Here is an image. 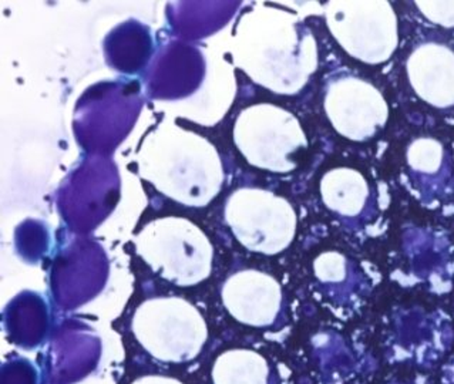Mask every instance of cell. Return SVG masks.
<instances>
[{"mask_svg":"<svg viewBox=\"0 0 454 384\" xmlns=\"http://www.w3.org/2000/svg\"><path fill=\"white\" fill-rule=\"evenodd\" d=\"M232 59L256 84L294 94L317 68V46L295 16L262 4L247 12L235 26Z\"/></svg>","mask_w":454,"mask_h":384,"instance_id":"obj_1","label":"cell"},{"mask_svg":"<svg viewBox=\"0 0 454 384\" xmlns=\"http://www.w3.org/2000/svg\"><path fill=\"white\" fill-rule=\"evenodd\" d=\"M136 164L143 180L185 207H206L223 188V167L215 145L176 122H160L145 137Z\"/></svg>","mask_w":454,"mask_h":384,"instance_id":"obj_2","label":"cell"},{"mask_svg":"<svg viewBox=\"0 0 454 384\" xmlns=\"http://www.w3.org/2000/svg\"><path fill=\"white\" fill-rule=\"evenodd\" d=\"M134 248L162 279L177 286L201 284L213 270L214 248L199 225L180 216L153 219L133 239Z\"/></svg>","mask_w":454,"mask_h":384,"instance_id":"obj_3","label":"cell"},{"mask_svg":"<svg viewBox=\"0 0 454 384\" xmlns=\"http://www.w3.org/2000/svg\"><path fill=\"white\" fill-rule=\"evenodd\" d=\"M131 331L148 355L164 363L192 362L208 339L201 312L178 296L143 302L131 319Z\"/></svg>","mask_w":454,"mask_h":384,"instance_id":"obj_4","label":"cell"},{"mask_svg":"<svg viewBox=\"0 0 454 384\" xmlns=\"http://www.w3.org/2000/svg\"><path fill=\"white\" fill-rule=\"evenodd\" d=\"M232 136L251 166L272 173L293 171L294 157L307 147V137L295 115L265 103L244 108L235 120Z\"/></svg>","mask_w":454,"mask_h":384,"instance_id":"obj_5","label":"cell"},{"mask_svg":"<svg viewBox=\"0 0 454 384\" xmlns=\"http://www.w3.org/2000/svg\"><path fill=\"white\" fill-rule=\"evenodd\" d=\"M223 214L237 241L248 251L277 255L295 238L293 205L270 191L239 188L228 198Z\"/></svg>","mask_w":454,"mask_h":384,"instance_id":"obj_6","label":"cell"},{"mask_svg":"<svg viewBox=\"0 0 454 384\" xmlns=\"http://www.w3.org/2000/svg\"><path fill=\"white\" fill-rule=\"evenodd\" d=\"M453 343V325L444 313L403 308L390 317L383 355L390 364L430 369L450 352Z\"/></svg>","mask_w":454,"mask_h":384,"instance_id":"obj_7","label":"cell"},{"mask_svg":"<svg viewBox=\"0 0 454 384\" xmlns=\"http://www.w3.org/2000/svg\"><path fill=\"white\" fill-rule=\"evenodd\" d=\"M225 310L239 324L267 327L275 324L282 308L281 285L261 270L232 273L221 289Z\"/></svg>","mask_w":454,"mask_h":384,"instance_id":"obj_8","label":"cell"},{"mask_svg":"<svg viewBox=\"0 0 454 384\" xmlns=\"http://www.w3.org/2000/svg\"><path fill=\"white\" fill-rule=\"evenodd\" d=\"M325 108L339 133L354 140L371 137L387 117L380 94L369 84L355 80L332 84Z\"/></svg>","mask_w":454,"mask_h":384,"instance_id":"obj_9","label":"cell"},{"mask_svg":"<svg viewBox=\"0 0 454 384\" xmlns=\"http://www.w3.org/2000/svg\"><path fill=\"white\" fill-rule=\"evenodd\" d=\"M411 84L430 105H454V53L444 47L419 49L409 60Z\"/></svg>","mask_w":454,"mask_h":384,"instance_id":"obj_10","label":"cell"},{"mask_svg":"<svg viewBox=\"0 0 454 384\" xmlns=\"http://www.w3.org/2000/svg\"><path fill=\"white\" fill-rule=\"evenodd\" d=\"M409 272L416 284H427L437 291L450 282L454 273V248L447 238L416 232L406 244Z\"/></svg>","mask_w":454,"mask_h":384,"instance_id":"obj_11","label":"cell"},{"mask_svg":"<svg viewBox=\"0 0 454 384\" xmlns=\"http://www.w3.org/2000/svg\"><path fill=\"white\" fill-rule=\"evenodd\" d=\"M214 384H270L267 359L248 349L221 353L211 370Z\"/></svg>","mask_w":454,"mask_h":384,"instance_id":"obj_12","label":"cell"},{"mask_svg":"<svg viewBox=\"0 0 454 384\" xmlns=\"http://www.w3.org/2000/svg\"><path fill=\"white\" fill-rule=\"evenodd\" d=\"M321 194L332 211L355 216L364 208L368 187L364 178L352 169H332L322 178Z\"/></svg>","mask_w":454,"mask_h":384,"instance_id":"obj_13","label":"cell"},{"mask_svg":"<svg viewBox=\"0 0 454 384\" xmlns=\"http://www.w3.org/2000/svg\"><path fill=\"white\" fill-rule=\"evenodd\" d=\"M315 275L324 284H342L348 279L349 263L339 252H325L314 263Z\"/></svg>","mask_w":454,"mask_h":384,"instance_id":"obj_14","label":"cell"},{"mask_svg":"<svg viewBox=\"0 0 454 384\" xmlns=\"http://www.w3.org/2000/svg\"><path fill=\"white\" fill-rule=\"evenodd\" d=\"M442 145L434 140H418L409 150L411 166L423 173H434L442 162Z\"/></svg>","mask_w":454,"mask_h":384,"instance_id":"obj_15","label":"cell"},{"mask_svg":"<svg viewBox=\"0 0 454 384\" xmlns=\"http://www.w3.org/2000/svg\"><path fill=\"white\" fill-rule=\"evenodd\" d=\"M419 6H422V12L427 18L432 19V22L439 23L443 26H454V4L447 2H419Z\"/></svg>","mask_w":454,"mask_h":384,"instance_id":"obj_16","label":"cell"},{"mask_svg":"<svg viewBox=\"0 0 454 384\" xmlns=\"http://www.w3.org/2000/svg\"><path fill=\"white\" fill-rule=\"evenodd\" d=\"M383 384H433L429 377L423 374H406V376L392 377Z\"/></svg>","mask_w":454,"mask_h":384,"instance_id":"obj_17","label":"cell"},{"mask_svg":"<svg viewBox=\"0 0 454 384\" xmlns=\"http://www.w3.org/2000/svg\"><path fill=\"white\" fill-rule=\"evenodd\" d=\"M131 384H184L178 379L167 376H157V374H150V376L138 377L137 380H134Z\"/></svg>","mask_w":454,"mask_h":384,"instance_id":"obj_18","label":"cell"},{"mask_svg":"<svg viewBox=\"0 0 454 384\" xmlns=\"http://www.w3.org/2000/svg\"><path fill=\"white\" fill-rule=\"evenodd\" d=\"M440 383L454 384V355H451L442 367V374H440Z\"/></svg>","mask_w":454,"mask_h":384,"instance_id":"obj_19","label":"cell"}]
</instances>
